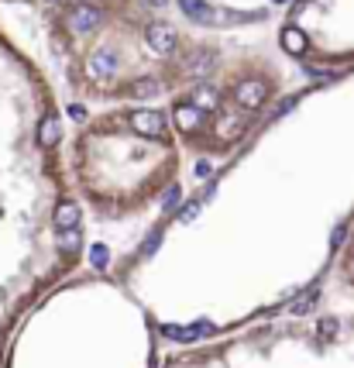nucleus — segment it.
Masks as SVG:
<instances>
[{
	"label": "nucleus",
	"instance_id": "f257e3e1",
	"mask_svg": "<svg viewBox=\"0 0 354 368\" xmlns=\"http://www.w3.org/2000/svg\"><path fill=\"white\" fill-rule=\"evenodd\" d=\"M337 341H340V347H347V361H337V365H344V368H354V334L347 330V323L340 320V327H337ZM248 361V358H244ZM176 368H248V365H241L237 358H231L227 351H210V354H200V358H189V361H179ZM258 368V365H255Z\"/></svg>",
	"mask_w": 354,
	"mask_h": 368
},
{
	"label": "nucleus",
	"instance_id": "f03ea898",
	"mask_svg": "<svg viewBox=\"0 0 354 368\" xmlns=\"http://www.w3.org/2000/svg\"><path fill=\"white\" fill-rule=\"evenodd\" d=\"M179 8H182L186 18H193V21H200V25H227V21H234V14L213 11L206 0H179Z\"/></svg>",
	"mask_w": 354,
	"mask_h": 368
},
{
	"label": "nucleus",
	"instance_id": "7ed1b4c3",
	"mask_svg": "<svg viewBox=\"0 0 354 368\" xmlns=\"http://www.w3.org/2000/svg\"><path fill=\"white\" fill-rule=\"evenodd\" d=\"M131 128L138 131V135H145V138H165V117L158 114V111H131Z\"/></svg>",
	"mask_w": 354,
	"mask_h": 368
},
{
	"label": "nucleus",
	"instance_id": "20e7f679",
	"mask_svg": "<svg viewBox=\"0 0 354 368\" xmlns=\"http://www.w3.org/2000/svg\"><path fill=\"white\" fill-rule=\"evenodd\" d=\"M234 97H237V104H241V107L255 111V107H261V104H265V97H268V87H265L261 80H244V83H237Z\"/></svg>",
	"mask_w": 354,
	"mask_h": 368
},
{
	"label": "nucleus",
	"instance_id": "39448f33",
	"mask_svg": "<svg viewBox=\"0 0 354 368\" xmlns=\"http://www.w3.org/2000/svg\"><path fill=\"white\" fill-rule=\"evenodd\" d=\"M145 38H148V45H152L158 56H169V52L176 49V32H172L169 25H152V28L145 32Z\"/></svg>",
	"mask_w": 354,
	"mask_h": 368
},
{
	"label": "nucleus",
	"instance_id": "423d86ee",
	"mask_svg": "<svg viewBox=\"0 0 354 368\" xmlns=\"http://www.w3.org/2000/svg\"><path fill=\"white\" fill-rule=\"evenodd\" d=\"M176 124H179V131H186V135H196L200 131V124H203V111L196 107V104H179L176 107Z\"/></svg>",
	"mask_w": 354,
	"mask_h": 368
},
{
	"label": "nucleus",
	"instance_id": "0eeeda50",
	"mask_svg": "<svg viewBox=\"0 0 354 368\" xmlns=\"http://www.w3.org/2000/svg\"><path fill=\"white\" fill-rule=\"evenodd\" d=\"M69 25H73V32H93V28L100 25V11L90 8V4H80V8L73 11Z\"/></svg>",
	"mask_w": 354,
	"mask_h": 368
},
{
	"label": "nucleus",
	"instance_id": "6e6552de",
	"mask_svg": "<svg viewBox=\"0 0 354 368\" xmlns=\"http://www.w3.org/2000/svg\"><path fill=\"white\" fill-rule=\"evenodd\" d=\"M114 69H117V59H114V52H97V56L90 59V76H97V80H107V76H114Z\"/></svg>",
	"mask_w": 354,
	"mask_h": 368
},
{
	"label": "nucleus",
	"instance_id": "1a4fd4ad",
	"mask_svg": "<svg viewBox=\"0 0 354 368\" xmlns=\"http://www.w3.org/2000/svg\"><path fill=\"white\" fill-rule=\"evenodd\" d=\"M59 138H62L59 121H56V117H45V121L38 124V141H42L45 148H56V145H59Z\"/></svg>",
	"mask_w": 354,
	"mask_h": 368
},
{
	"label": "nucleus",
	"instance_id": "9d476101",
	"mask_svg": "<svg viewBox=\"0 0 354 368\" xmlns=\"http://www.w3.org/2000/svg\"><path fill=\"white\" fill-rule=\"evenodd\" d=\"M282 49H285V52H292V56H303V52H306V35H303L299 28H292V25H289V28L282 32Z\"/></svg>",
	"mask_w": 354,
	"mask_h": 368
},
{
	"label": "nucleus",
	"instance_id": "9b49d317",
	"mask_svg": "<svg viewBox=\"0 0 354 368\" xmlns=\"http://www.w3.org/2000/svg\"><path fill=\"white\" fill-rule=\"evenodd\" d=\"M189 104H196L200 111H210V107H217V104H220V97H217V90L203 87V90H196V93H193V100H189Z\"/></svg>",
	"mask_w": 354,
	"mask_h": 368
},
{
	"label": "nucleus",
	"instance_id": "f8f14e48",
	"mask_svg": "<svg viewBox=\"0 0 354 368\" xmlns=\"http://www.w3.org/2000/svg\"><path fill=\"white\" fill-rule=\"evenodd\" d=\"M155 93H158V83H155V80H138V83H134V97L148 100V97H155Z\"/></svg>",
	"mask_w": 354,
	"mask_h": 368
},
{
	"label": "nucleus",
	"instance_id": "ddd939ff",
	"mask_svg": "<svg viewBox=\"0 0 354 368\" xmlns=\"http://www.w3.org/2000/svg\"><path fill=\"white\" fill-rule=\"evenodd\" d=\"M69 114H73V121H83V117H86V107H83V104H69Z\"/></svg>",
	"mask_w": 354,
	"mask_h": 368
},
{
	"label": "nucleus",
	"instance_id": "4468645a",
	"mask_svg": "<svg viewBox=\"0 0 354 368\" xmlns=\"http://www.w3.org/2000/svg\"><path fill=\"white\" fill-rule=\"evenodd\" d=\"M148 4H155V8H162V4H169V0H148Z\"/></svg>",
	"mask_w": 354,
	"mask_h": 368
},
{
	"label": "nucleus",
	"instance_id": "2eb2a0df",
	"mask_svg": "<svg viewBox=\"0 0 354 368\" xmlns=\"http://www.w3.org/2000/svg\"><path fill=\"white\" fill-rule=\"evenodd\" d=\"M45 4H59V0H45Z\"/></svg>",
	"mask_w": 354,
	"mask_h": 368
},
{
	"label": "nucleus",
	"instance_id": "dca6fc26",
	"mask_svg": "<svg viewBox=\"0 0 354 368\" xmlns=\"http://www.w3.org/2000/svg\"><path fill=\"white\" fill-rule=\"evenodd\" d=\"M272 4H282V0H272Z\"/></svg>",
	"mask_w": 354,
	"mask_h": 368
}]
</instances>
